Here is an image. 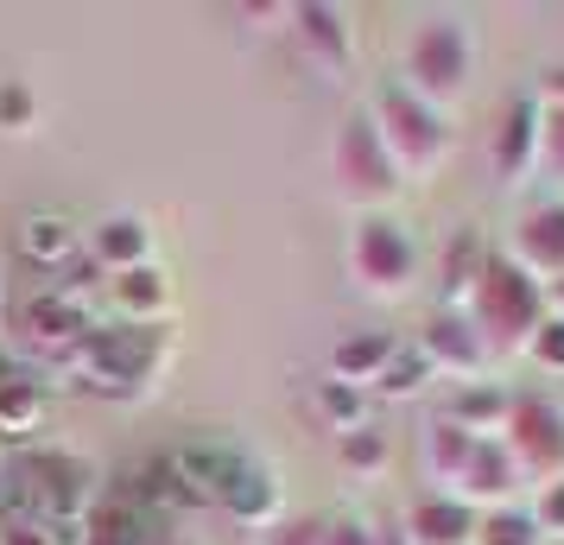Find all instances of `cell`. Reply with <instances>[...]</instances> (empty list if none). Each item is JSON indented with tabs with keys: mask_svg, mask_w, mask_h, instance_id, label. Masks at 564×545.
<instances>
[{
	"mask_svg": "<svg viewBox=\"0 0 564 545\" xmlns=\"http://www.w3.org/2000/svg\"><path fill=\"white\" fill-rule=\"evenodd\" d=\"M317 413L330 418L336 432H356V418H361V388H349V381H324V388H317Z\"/></svg>",
	"mask_w": 564,
	"mask_h": 545,
	"instance_id": "484cf974",
	"label": "cell"
},
{
	"mask_svg": "<svg viewBox=\"0 0 564 545\" xmlns=\"http://www.w3.org/2000/svg\"><path fill=\"white\" fill-rule=\"evenodd\" d=\"M153 229L140 222V216H108V222H96V235H89V260L102 266V273H133V266H153Z\"/></svg>",
	"mask_w": 564,
	"mask_h": 545,
	"instance_id": "4fadbf2b",
	"label": "cell"
},
{
	"mask_svg": "<svg viewBox=\"0 0 564 545\" xmlns=\"http://www.w3.org/2000/svg\"><path fill=\"white\" fill-rule=\"evenodd\" d=\"M539 165L564 178V102H545V128H539Z\"/></svg>",
	"mask_w": 564,
	"mask_h": 545,
	"instance_id": "f546056e",
	"label": "cell"
},
{
	"mask_svg": "<svg viewBox=\"0 0 564 545\" xmlns=\"http://www.w3.org/2000/svg\"><path fill=\"white\" fill-rule=\"evenodd\" d=\"M476 444H482V438H476L469 425H457V418H437L432 432H425V457H432V469L451 482V489H457L463 469H469V457H476Z\"/></svg>",
	"mask_w": 564,
	"mask_h": 545,
	"instance_id": "2e32d148",
	"label": "cell"
},
{
	"mask_svg": "<svg viewBox=\"0 0 564 545\" xmlns=\"http://www.w3.org/2000/svg\"><path fill=\"white\" fill-rule=\"evenodd\" d=\"M26 121H32V96H26V89H0V128L20 133Z\"/></svg>",
	"mask_w": 564,
	"mask_h": 545,
	"instance_id": "d6a6232c",
	"label": "cell"
},
{
	"mask_svg": "<svg viewBox=\"0 0 564 545\" xmlns=\"http://www.w3.org/2000/svg\"><path fill=\"white\" fill-rule=\"evenodd\" d=\"M83 526H89V539H83V545H147V539H140V520H133V508H121V501L96 508Z\"/></svg>",
	"mask_w": 564,
	"mask_h": 545,
	"instance_id": "d4e9b609",
	"label": "cell"
},
{
	"mask_svg": "<svg viewBox=\"0 0 564 545\" xmlns=\"http://www.w3.org/2000/svg\"><path fill=\"white\" fill-rule=\"evenodd\" d=\"M520 482V469H513V457H508V444L501 438H482L476 444V457H469V469H463V482H457V501L463 508H501L508 501V489Z\"/></svg>",
	"mask_w": 564,
	"mask_h": 545,
	"instance_id": "8fae6325",
	"label": "cell"
},
{
	"mask_svg": "<svg viewBox=\"0 0 564 545\" xmlns=\"http://www.w3.org/2000/svg\"><path fill=\"white\" fill-rule=\"evenodd\" d=\"M393 356H400V342H393V337H375V330H368V337H343V342H336L330 368H336V381L361 388V381H381Z\"/></svg>",
	"mask_w": 564,
	"mask_h": 545,
	"instance_id": "9a60e30c",
	"label": "cell"
},
{
	"mask_svg": "<svg viewBox=\"0 0 564 545\" xmlns=\"http://www.w3.org/2000/svg\"><path fill=\"white\" fill-rule=\"evenodd\" d=\"M513 266H527L533 280L564 286V204L527 209V222L513 229Z\"/></svg>",
	"mask_w": 564,
	"mask_h": 545,
	"instance_id": "ba28073f",
	"label": "cell"
},
{
	"mask_svg": "<svg viewBox=\"0 0 564 545\" xmlns=\"http://www.w3.org/2000/svg\"><path fill=\"white\" fill-rule=\"evenodd\" d=\"M406 539H412V545H476V508H463L457 494L412 501Z\"/></svg>",
	"mask_w": 564,
	"mask_h": 545,
	"instance_id": "7c38bea8",
	"label": "cell"
},
{
	"mask_svg": "<svg viewBox=\"0 0 564 545\" xmlns=\"http://www.w3.org/2000/svg\"><path fill=\"white\" fill-rule=\"evenodd\" d=\"M368 121H375V133H381V146L400 178H432L437 165H444V153H451V133L437 121V108L419 102L406 83H387L381 96H375Z\"/></svg>",
	"mask_w": 564,
	"mask_h": 545,
	"instance_id": "7a4b0ae2",
	"label": "cell"
},
{
	"mask_svg": "<svg viewBox=\"0 0 564 545\" xmlns=\"http://www.w3.org/2000/svg\"><path fill=\"white\" fill-rule=\"evenodd\" d=\"M343 464H349V469H381L387 464V438L375 432V425L343 432Z\"/></svg>",
	"mask_w": 564,
	"mask_h": 545,
	"instance_id": "83f0119b",
	"label": "cell"
},
{
	"mask_svg": "<svg viewBox=\"0 0 564 545\" xmlns=\"http://www.w3.org/2000/svg\"><path fill=\"white\" fill-rule=\"evenodd\" d=\"M45 418V393L32 388V381H0V432H32Z\"/></svg>",
	"mask_w": 564,
	"mask_h": 545,
	"instance_id": "7402d4cb",
	"label": "cell"
},
{
	"mask_svg": "<svg viewBox=\"0 0 564 545\" xmlns=\"http://www.w3.org/2000/svg\"><path fill=\"white\" fill-rule=\"evenodd\" d=\"M26 330H32V342H70L83 330V317L70 298H39L26 312Z\"/></svg>",
	"mask_w": 564,
	"mask_h": 545,
	"instance_id": "cb8c5ba5",
	"label": "cell"
},
{
	"mask_svg": "<svg viewBox=\"0 0 564 545\" xmlns=\"http://www.w3.org/2000/svg\"><path fill=\"white\" fill-rule=\"evenodd\" d=\"M115 298H121V312L133 317V324H147V317L165 312V273L159 266H133V273H115Z\"/></svg>",
	"mask_w": 564,
	"mask_h": 545,
	"instance_id": "ac0fdd59",
	"label": "cell"
},
{
	"mask_svg": "<svg viewBox=\"0 0 564 545\" xmlns=\"http://www.w3.org/2000/svg\"><path fill=\"white\" fill-rule=\"evenodd\" d=\"M501 444L520 476H539V482H558L564 476V413L545 406V400H513L508 425H501Z\"/></svg>",
	"mask_w": 564,
	"mask_h": 545,
	"instance_id": "5b68a950",
	"label": "cell"
},
{
	"mask_svg": "<svg viewBox=\"0 0 564 545\" xmlns=\"http://www.w3.org/2000/svg\"><path fill=\"white\" fill-rule=\"evenodd\" d=\"M330 159H336V190H343L349 204H387V197L400 190V172H393V159H387L381 133H375L368 115L343 121Z\"/></svg>",
	"mask_w": 564,
	"mask_h": 545,
	"instance_id": "277c9868",
	"label": "cell"
},
{
	"mask_svg": "<svg viewBox=\"0 0 564 545\" xmlns=\"http://www.w3.org/2000/svg\"><path fill=\"white\" fill-rule=\"evenodd\" d=\"M0 381H7V374H0Z\"/></svg>",
	"mask_w": 564,
	"mask_h": 545,
	"instance_id": "74e56055",
	"label": "cell"
},
{
	"mask_svg": "<svg viewBox=\"0 0 564 545\" xmlns=\"http://www.w3.org/2000/svg\"><path fill=\"white\" fill-rule=\"evenodd\" d=\"M330 545H375V533H368V526H349V520H336Z\"/></svg>",
	"mask_w": 564,
	"mask_h": 545,
	"instance_id": "e575fe53",
	"label": "cell"
},
{
	"mask_svg": "<svg viewBox=\"0 0 564 545\" xmlns=\"http://www.w3.org/2000/svg\"><path fill=\"white\" fill-rule=\"evenodd\" d=\"M527 356H533L539 368L564 374V312H545V324H539L533 342H527Z\"/></svg>",
	"mask_w": 564,
	"mask_h": 545,
	"instance_id": "4316f807",
	"label": "cell"
},
{
	"mask_svg": "<svg viewBox=\"0 0 564 545\" xmlns=\"http://www.w3.org/2000/svg\"><path fill=\"white\" fill-rule=\"evenodd\" d=\"M533 520H539V533H552V539L564 545V476H558V482H545V494H539Z\"/></svg>",
	"mask_w": 564,
	"mask_h": 545,
	"instance_id": "1f68e13d",
	"label": "cell"
},
{
	"mask_svg": "<svg viewBox=\"0 0 564 545\" xmlns=\"http://www.w3.org/2000/svg\"><path fill=\"white\" fill-rule=\"evenodd\" d=\"M425 374H432V362H425L419 349H412V356H393L387 374H381V393H393V400H400V393H419L425 388Z\"/></svg>",
	"mask_w": 564,
	"mask_h": 545,
	"instance_id": "f1b7e54d",
	"label": "cell"
},
{
	"mask_svg": "<svg viewBox=\"0 0 564 545\" xmlns=\"http://www.w3.org/2000/svg\"><path fill=\"white\" fill-rule=\"evenodd\" d=\"M20 254L32 266H64V260H77V229L64 216H32L26 229H20Z\"/></svg>",
	"mask_w": 564,
	"mask_h": 545,
	"instance_id": "e0dca14e",
	"label": "cell"
},
{
	"mask_svg": "<svg viewBox=\"0 0 564 545\" xmlns=\"http://www.w3.org/2000/svg\"><path fill=\"white\" fill-rule=\"evenodd\" d=\"M545 102H564V70H552V77H545Z\"/></svg>",
	"mask_w": 564,
	"mask_h": 545,
	"instance_id": "d590c367",
	"label": "cell"
},
{
	"mask_svg": "<svg viewBox=\"0 0 564 545\" xmlns=\"http://www.w3.org/2000/svg\"><path fill=\"white\" fill-rule=\"evenodd\" d=\"M539 128H545V102L539 96H513L508 121L495 133V172L501 178H520L527 165H539Z\"/></svg>",
	"mask_w": 564,
	"mask_h": 545,
	"instance_id": "30bf717a",
	"label": "cell"
},
{
	"mask_svg": "<svg viewBox=\"0 0 564 545\" xmlns=\"http://www.w3.org/2000/svg\"><path fill=\"white\" fill-rule=\"evenodd\" d=\"M552 312H564V286H552Z\"/></svg>",
	"mask_w": 564,
	"mask_h": 545,
	"instance_id": "8d00e7d4",
	"label": "cell"
},
{
	"mask_svg": "<svg viewBox=\"0 0 564 545\" xmlns=\"http://www.w3.org/2000/svg\"><path fill=\"white\" fill-rule=\"evenodd\" d=\"M476 545H545V533L533 514L495 508V514H476Z\"/></svg>",
	"mask_w": 564,
	"mask_h": 545,
	"instance_id": "44dd1931",
	"label": "cell"
},
{
	"mask_svg": "<svg viewBox=\"0 0 564 545\" xmlns=\"http://www.w3.org/2000/svg\"><path fill=\"white\" fill-rule=\"evenodd\" d=\"M216 508L229 520H248V526H280V482H273L267 469L235 464L223 494H216Z\"/></svg>",
	"mask_w": 564,
	"mask_h": 545,
	"instance_id": "5bb4252c",
	"label": "cell"
},
{
	"mask_svg": "<svg viewBox=\"0 0 564 545\" xmlns=\"http://www.w3.org/2000/svg\"><path fill=\"white\" fill-rule=\"evenodd\" d=\"M469 324H476V337L488 342V356H513V349H527L533 330L545 324V292L527 266H513V260H488L476 292H469Z\"/></svg>",
	"mask_w": 564,
	"mask_h": 545,
	"instance_id": "6da1fadb",
	"label": "cell"
},
{
	"mask_svg": "<svg viewBox=\"0 0 564 545\" xmlns=\"http://www.w3.org/2000/svg\"><path fill=\"white\" fill-rule=\"evenodd\" d=\"M463 83H469V39H463V26L425 20L406 45V89L419 102L437 108V102H451V96H463Z\"/></svg>",
	"mask_w": 564,
	"mask_h": 545,
	"instance_id": "3957f363",
	"label": "cell"
},
{
	"mask_svg": "<svg viewBox=\"0 0 564 545\" xmlns=\"http://www.w3.org/2000/svg\"><path fill=\"white\" fill-rule=\"evenodd\" d=\"M508 413H513V400L501 388H469L457 400V406H451V413L444 418H457V425H469V432H476V438H488L482 425H495V432H501V425H508Z\"/></svg>",
	"mask_w": 564,
	"mask_h": 545,
	"instance_id": "ffe728a7",
	"label": "cell"
},
{
	"mask_svg": "<svg viewBox=\"0 0 564 545\" xmlns=\"http://www.w3.org/2000/svg\"><path fill=\"white\" fill-rule=\"evenodd\" d=\"M267 545H330V520H280L273 533H267Z\"/></svg>",
	"mask_w": 564,
	"mask_h": 545,
	"instance_id": "4dcf8cb0",
	"label": "cell"
},
{
	"mask_svg": "<svg viewBox=\"0 0 564 545\" xmlns=\"http://www.w3.org/2000/svg\"><path fill=\"white\" fill-rule=\"evenodd\" d=\"M482 266H488L482 241H476V235H463L457 248L444 254V298H469V292H476V280H482Z\"/></svg>",
	"mask_w": 564,
	"mask_h": 545,
	"instance_id": "603a6c76",
	"label": "cell"
},
{
	"mask_svg": "<svg viewBox=\"0 0 564 545\" xmlns=\"http://www.w3.org/2000/svg\"><path fill=\"white\" fill-rule=\"evenodd\" d=\"M0 545H52V539H45L39 520H13V526H0Z\"/></svg>",
	"mask_w": 564,
	"mask_h": 545,
	"instance_id": "836d02e7",
	"label": "cell"
},
{
	"mask_svg": "<svg viewBox=\"0 0 564 545\" xmlns=\"http://www.w3.org/2000/svg\"><path fill=\"white\" fill-rule=\"evenodd\" d=\"M299 39H305L324 64H349V26H343L336 7H299Z\"/></svg>",
	"mask_w": 564,
	"mask_h": 545,
	"instance_id": "d6986e66",
	"label": "cell"
},
{
	"mask_svg": "<svg viewBox=\"0 0 564 545\" xmlns=\"http://www.w3.org/2000/svg\"><path fill=\"white\" fill-rule=\"evenodd\" d=\"M419 356L432 368H451V374H482L488 368V342L476 337V324H469V312H437L432 324H425V337H419Z\"/></svg>",
	"mask_w": 564,
	"mask_h": 545,
	"instance_id": "9c48e42d",
	"label": "cell"
},
{
	"mask_svg": "<svg viewBox=\"0 0 564 545\" xmlns=\"http://www.w3.org/2000/svg\"><path fill=\"white\" fill-rule=\"evenodd\" d=\"M83 356H89V374H102V381H147L159 362V337L147 324H121V330L89 337Z\"/></svg>",
	"mask_w": 564,
	"mask_h": 545,
	"instance_id": "52a82bcc",
	"label": "cell"
},
{
	"mask_svg": "<svg viewBox=\"0 0 564 545\" xmlns=\"http://www.w3.org/2000/svg\"><path fill=\"white\" fill-rule=\"evenodd\" d=\"M349 266H356V280L368 292H406L412 273H419V248H412V235L400 222L368 216L356 241H349Z\"/></svg>",
	"mask_w": 564,
	"mask_h": 545,
	"instance_id": "8992f818",
	"label": "cell"
}]
</instances>
